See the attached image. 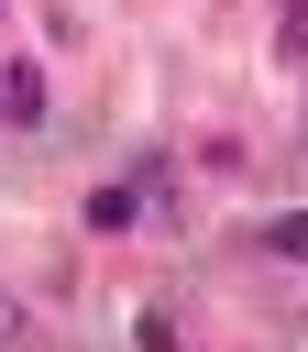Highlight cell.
I'll use <instances>...</instances> for the list:
<instances>
[{"mask_svg": "<svg viewBox=\"0 0 308 352\" xmlns=\"http://www.w3.org/2000/svg\"><path fill=\"white\" fill-rule=\"evenodd\" d=\"M286 55H308V0H286V33H275Z\"/></svg>", "mask_w": 308, "mask_h": 352, "instance_id": "7a4b0ae2", "label": "cell"}, {"mask_svg": "<svg viewBox=\"0 0 308 352\" xmlns=\"http://www.w3.org/2000/svg\"><path fill=\"white\" fill-rule=\"evenodd\" d=\"M0 121H44V66H0Z\"/></svg>", "mask_w": 308, "mask_h": 352, "instance_id": "6da1fadb", "label": "cell"}, {"mask_svg": "<svg viewBox=\"0 0 308 352\" xmlns=\"http://www.w3.org/2000/svg\"><path fill=\"white\" fill-rule=\"evenodd\" d=\"M22 330H33V319H22V308H11V297H0V352H11V341H22Z\"/></svg>", "mask_w": 308, "mask_h": 352, "instance_id": "3957f363", "label": "cell"}]
</instances>
